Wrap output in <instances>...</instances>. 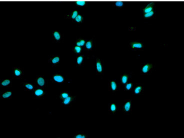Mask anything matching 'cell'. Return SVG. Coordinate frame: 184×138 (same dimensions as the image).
Instances as JSON below:
<instances>
[{"label": "cell", "instance_id": "1", "mask_svg": "<svg viewBox=\"0 0 184 138\" xmlns=\"http://www.w3.org/2000/svg\"><path fill=\"white\" fill-rule=\"evenodd\" d=\"M50 81L53 84L62 85L67 82H70L71 79H69L66 75H64L62 72L57 71L52 74Z\"/></svg>", "mask_w": 184, "mask_h": 138}, {"label": "cell", "instance_id": "2", "mask_svg": "<svg viewBox=\"0 0 184 138\" xmlns=\"http://www.w3.org/2000/svg\"><path fill=\"white\" fill-rule=\"evenodd\" d=\"M156 65L153 63H141L140 64V73L143 75H151Z\"/></svg>", "mask_w": 184, "mask_h": 138}, {"label": "cell", "instance_id": "3", "mask_svg": "<svg viewBox=\"0 0 184 138\" xmlns=\"http://www.w3.org/2000/svg\"><path fill=\"white\" fill-rule=\"evenodd\" d=\"M120 109H121V111L125 115L131 114L132 111V101L131 99H125L120 106Z\"/></svg>", "mask_w": 184, "mask_h": 138}, {"label": "cell", "instance_id": "4", "mask_svg": "<svg viewBox=\"0 0 184 138\" xmlns=\"http://www.w3.org/2000/svg\"><path fill=\"white\" fill-rule=\"evenodd\" d=\"M145 47L144 43L139 40H133L129 43V47L133 51H143Z\"/></svg>", "mask_w": 184, "mask_h": 138}, {"label": "cell", "instance_id": "5", "mask_svg": "<svg viewBox=\"0 0 184 138\" xmlns=\"http://www.w3.org/2000/svg\"><path fill=\"white\" fill-rule=\"evenodd\" d=\"M77 98V95H72L65 99L60 101V106L63 107H71L76 101Z\"/></svg>", "mask_w": 184, "mask_h": 138}, {"label": "cell", "instance_id": "6", "mask_svg": "<svg viewBox=\"0 0 184 138\" xmlns=\"http://www.w3.org/2000/svg\"><path fill=\"white\" fill-rule=\"evenodd\" d=\"M49 80L43 75H38L34 79V83L37 87L45 88L48 84Z\"/></svg>", "mask_w": 184, "mask_h": 138}, {"label": "cell", "instance_id": "7", "mask_svg": "<svg viewBox=\"0 0 184 138\" xmlns=\"http://www.w3.org/2000/svg\"><path fill=\"white\" fill-rule=\"evenodd\" d=\"M33 98L34 99H42L46 95V90H44V88L37 87L35 90L32 92Z\"/></svg>", "mask_w": 184, "mask_h": 138}, {"label": "cell", "instance_id": "8", "mask_svg": "<svg viewBox=\"0 0 184 138\" xmlns=\"http://www.w3.org/2000/svg\"><path fill=\"white\" fill-rule=\"evenodd\" d=\"M133 72H124L120 75L119 84L121 87H124L127 82L131 81Z\"/></svg>", "mask_w": 184, "mask_h": 138}, {"label": "cell", "instance_id": "9", "mask_svg": "<svg viewBox=\"0 0 184 138\" xmlns=\"http://www.w3.org/2000/svg\"><path fill=\"white\" fill-rule=\"evenodd\" d=\"M120 85L116 79H109L108 81V90L112 93H116V92L119 91Z\"/></svg>", "mask_w": 184, "mask_h": 138}, {"label": "cell", "instance_id": "10", "mask_svg": "<svg viewBox=\"0 0 184 138\" xmlns=\"http://www.w3.org/2000/svg\"><path fill=\"white\" fill-rule=\"evenodd\" d=\"M96 46V40L94 38L91 39H87L85 45L84 46V51L87 52H90L94 50Z\"/></svg>", "mask_w": 184, "mask_h": 138}, {"label": "cell", "instance_id": "11", "mask_svg": "<svg viewBox=\"0 0 184 138\" xmlns=\"http://www.w3.org/2000/svg\"><path fill=\"white\" fill-rule=\"evenodd\" d=\"M24 74V68L22 67H15L12 68V76L14 79H21Z\"/></svg>", "mask_w": 184, "mask_h": 138}, {"label": "cell", "instance_id": "12", "mask_svg": "<svg viewBox=\"0 0 184 138\" xmlns=\"http://www.w3.org/2000/svg\"><path fill=\"white\" fill-rule=\"evenodd\" d=\"M96 68L97 75H104V62L103 59L99 58L96 59Z\"/></svg>", "mask_w": 184, "mask_h": 138}, {"label": "cell", "instance_id": "13", "mask_svg": "<svg viewBox=\"0 0 184 138\" xmlns=\"http://www.w3.org/2000/svg\"><path fill=\"white\" fill-rule=\"evenodd\" d=\"M48 62L53 67H58L60 64V55H52L48 57Z\"/></svg>", "mask_w": 184, "mask_h": 138}, {"label": "cell", "instance_id": "14", "mask_svg": "<svg viewBox=\"0 0 184 138\" xmlns=\"http://www.w3.org/2000/svg\"><path fill=\"white\" fill-rule=\"evenodd\" d=\"M132 93L134 95H143L144 93V84L142 83L135 84L134 86Z\"/></svg>", "mask_w": 184, "mask_h": 138}, {"label": "cell", "instance_id": "15", "mask_svg": "<svg viewBox=\"0 0 184 138\" xmlns=\"http://www.w3.org/2000/svg\"><path fill=\"white\" fill-rule=\"evenodd\" d=\"M52 38L54 43H61L64 40V35L61 31L54 30L52 32Z\"/></svg>", "mask_w": 184, "mask_h": 138}, {"label": "cell", "instance_id": "16", "mask_svg": "<svg viewBox=\"0 0 184 138\" xmlns=\"http://www.w3.org/2000/svg\"><path fill=\"white\" fill-rule=\"evenodd\" d=\"M21 87L23 88L24 90L26 92H32L33 90L37 87L36 84L32 82H27V81H24L21 83Z\"/></svg>", "mask_w": 184, "mask_h": 138}, {"label": "cell", "instance_id": "17", "mask_svg": "<svg viewBox=\"0 0 184 138\" xmlns=\"http://www.w3.org/2000/svg\"><path fill=\"white\" fill-rule=\"evenodd\" d=\"M120 106L116 103H109L108 104V113L110 115H116L119 110Z\"/></svg>", "mask_w": 184, "mask_h": 138}, {"label": "cell", "instance_id": "18", "mask_svg": "<svg viewBox=\"0 0 184 138\" xmlns=\"http://www.w3.org/2000/svg\"><path fill=\"white\" fill-rule=\"evenodd\" d=\"M155 6L154 4H147V5L141 8V11L142 12L143 14H145L147 13L150 12L151 11L155 10Z\"/></svg>", "mask_w": 184, "mask_h": 138}, {"label": "cell", "instance_id": "19", "mask_svg": "<svg viewBox=\"0 0 184 138\" xmlns=\"http://www.w3.org/2000/svg\"><path fill=\"white\" fill-rule=\"evenodd\" d=\"M0 81L1 87H10L12 86V80L11 79H1Z\"/></svg>", "mask_w": 184, "mask_h": 138}, {"label": "cell", "instance_id": "20", "mask_svg": "<svg viewBox=\"0 0 184 138\" xmlns=\"http://www.w3.org/2000/svg\"><path fill=\"white\" fill-rule=\"evenodd\" d=\"M12 98V92L11 91H1L0 98L2 99H11Z\"/></svg>", "mask_w": 184, "mask_h": 138}, {"label": "cell", "instance_id": "21", "mask_svg": "<svg viewBox=\"0 0 184 138\" xmlns=\"http://www.w3.org/2000/svg\"><path fill=\"white\" fill-rule=\"evenodd\" d=\"M85 60V56L83 54L76 55V65L77 66H83Z\"/></svg>", "mask_w": 184, "mask_h": 138}, {"label": "cell", "instance_id": "22", "mask_svg": "<svg viewBox=\"0 0 184 138\" xmlns=\"http://www.w3.org/2000/svg\"><path fill=\"white\" fill-rule=\"evenodd\" d=\"M72 95V92L71 91H62L57 95L58 99L62 101L63 99H65L66 98H68Z\"/></svg>", "mask_w": 184, "mask_h": 138}, {"label": "cell", "instance_id": "23", "mask_svg": "<svg viewBox=\"0 0 184 138\" xmlns=\"http://www.w3.org/2000/svg\"><path fill=\"white\" fill-rule=\"evenodd\" d=\"M72 51L73 54L76 55L83 54V52H84L83 47L74 45H73L72 46Z\"/></svg>", "mask_w": 184, "mask_h": 138}, {"label": "cell", "instance_id": "24", "mask_svg": "<svg viewBox=\"0 0 184 138\" xmlns=\"http://www.w3.org/2000/svg\"><path fill=\"white\" fill-rule=\"evenodd\" d=\"M87 39L83 38H78L76 39V40L73 43V45H77L79 46L82 47L83 48L84 46L85 45Z\"/></svg>", "mask_w": 184, "mask_h": 138}, {"label": "cell", "instance_id": "25", "mask_svg": "<svg viewBox=\"0 0 184 138\" xmlns=\"http://www.w3.org/2000/svg\"><path fill=\"white\" fill-rule=\"evenodd\" d=\"M79 14V11L77 10H75L72 11L70 14H68V15H65L64 16V17L66 19H72V20H73Z\"/></svg>", "mask_w": 184, "mask_h": 138}, {"label": "cell", "instance_id": "26", "mask_svg": "<svg viewBox=\"0 0 184 138\" xmlns=\"http://www.w3.org/2000/svg\"><path fill=\"white\" fill-rule=\"evenodd\" d=\"M73 138H87L88 137V134L85 132L80 131L77 132L75 135L72 136Z\"/></svg>", "mask_w": 184, "mask_h": 138}, {"label": "cell", "instance_id": "27", "mask_svg": "<svg viewBox=\"0 0 184 138\" xmlns=\"http://www.w3.org/2000/svg\"><path fill=\"white\" fill-rule=\"evenodd\" d=\"M134 85H135V84L134 82H132L131 81H129L123 87H124V90L126 92L132 91Z\"/></svg>", "mask_w": 184, "mask_h": 138}, {"label": "cell", "instance_id": "28", "mask_svg": "<svg viewBox=\"0 0 184 138\" xmlns=\"http://www.w3.org/2000/svg\"><path fill=\"white\" fill-rule=\"evenodd\" d=\"M156 17V12L155 10L151 11L150 12L143 14V17L145 19H153Z\"/></svg>", "mask_w": 184, "mask_h": 138}, {"label": "cell", "instance_id": "29", "mask_svg": "<svg viewBox=\"0 0 184 138\" xmlns=\"http://www.w3.org/2000/svg\"><path fill=\"white\" fill-rule=\"evenodd\" d=\"M74 23L77 24L78 25H81L83 23L84 17L82 14H79L73 20Z\"/></svg>", "mask_w": 184, "mask_h": 138}, {"label": "cell", "instance_id": "30", "mask_svg": "<svg viewBox=\"0 0 184 138\" xmlns=\"http://www.w3.org/2000/svg\"><path fill=\"white\" fill-rule=\"evenodd\" d=\"M88 4L85 1H76L74 4L75 7H83L87 6Z\"/></svg>", "mask_w": 184, "mask_h": 138}, {"label": "cell", "instance_id": "31", "mask_svg": "<svg viewBox=\"0 0 184 138\" xmlns=\"http://www.w3.org/2000/svg\"><path fill=\"white\" fill-rule=\"evenodd\" d=\"M113 6L115 7V8L118 9H123L125 7V4L122 2H120V1H118V2H115L114 3H113Z\"/></svg>", "mask_w": 184, "mask_h": 138}, {"label": "cell", "instance_id": "32", "mask_svg": "<svg viewBox=\"0 0 184 138\" xmlns=\"http://www.w3.org/2000/svg\"><path fill=\"white\" fill-rule=\"evenodd\" d=\"M78 1H84V0H78Z\"/></svg>", "mask_w": 184, "mask_h": 138}]
</instances>
